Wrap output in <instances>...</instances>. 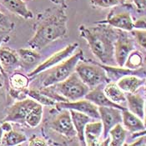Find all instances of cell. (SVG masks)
<instances>
[{"label": "cell", "mask_w": 146, "mask_h": 146, "mask_svg": "<svg viewBox=\"0 0 146 146\" xmlns=\"http://www.w3.org/2000/svg\"><path fill=\"white\" fill-rule=\"evenodd\" d=\"M66 4L49 8L38 14L34 23V35L29 41V46L40 50L50 43L65 37L68 34Z\"/></svg>", "instance_id": "cell-1"}, {"label": "cell", "mask_w": 146, "mask_h": 146, "mask_svg": "<svg viewBox=\"0 0 146 146\" xmlns=\"http://www.w3.org/2000/svg\"><path fill=\"white\" fill-rule=\"evenodd\" d=\"M96 26L80 25L79 34L90 47L92 54L104 65L116 66L114 58V43L119 29L106 23H96Z\"/></svg>", "instance_id": "cell-2"}, {"label": "cell", "mask_w": 146, "mask_h": 146, "mask_svg": "<svg viewBox=\"0 0 146 146\" xmlns=\"http://www.w3.org/2000/svg\"><path fill=\"white\" fill-rule=\"evenodd\" d=\"M82 59H84L83 51L79 50L65 60L44 71H42L33 78L39 80V88L52 86L67 79L73 72H74L76 64Z\"/></svg>", "instance_id": "cell-3"}, {"label": "cell", "mask_w": 146, "mask_h": 146, "mask_svg": "<svg viewBox=\"0 0 146 146\" xmlns=\"http://www.w3.org/2000/svg\"><path fill=\"white\" fill-rule=\"evenodd\" d=\"M74 71L90 90L98 85L110 82L105 70L99 63L94 61L86 62L82 59L76 64Z\"/></svg>", "instance_id": "cell-4"}, {"label": "cell", "mask_w": 146, "mask_h": 146, "mask_svg": "<svg viewBox=\"0 0 146 146\" xmlns=\"http://www.w3.org/2000/svg\"><path fill=\"white\" fill-rule=\"evenodd\" d=\"M56 90L68 101L84 99L90 89L80 79L77 73L73 72L67 79L54 84Z\"/></svg>", "instance_id": "cell-5"}, {"label": "cell", "mask_w": 146, "mask_h": 146, "mask_svg": "<svg viewBox=\"0 0 146 146\" xmlns=\"http://www.w3.org/2000/svg\"><path fill=\"white\" fill-rule=\"evenodd\" d=\"M135 49L134 38L128 34V32L119 31L118 38L114 43V58L119 67H124L129 54Z\"/></svg>", "instance_id": "cell-6"}, {"label": "cell", "mask_w": 146, "mask_h": 146, "mask_svg": "<svg viewBox=\"0 0 146 146\" xmlns=\"http://www.w3.org/2000/svg\"><path fill=\"white\" fill-rule=\"evenodd\" d=\"M38 104V103L33 99L27 98L17 101L9 109L7 116L3 119V121L14 122L22 124H25L26 116Z\"/></svg>", "instance_id": "cell-7"}, {"label": "cell", "mask_w": 146, "mask_h": 146, "mask_svg": "<svg viewBox=\"0 0 146 146\" xmlns=\"http://www.w3.org/2000/svg\"><path fill=\"white\" fill-rule=\"evenodd\" d=\"M55 107L58 110H73L81 112L94 119H100V113L98 106L86 99H80L75 101L57 102Z\"/></svg>", "instance_id": "cell-8"}, {"label": "cell", "mask_w": 146, "mask_h": 146, "mask_svg": "<svg viewBox=\"0 0 146 146\" xmlns=\"http://www.w3.org/2000/svg\"><path fill=\"white\" fill-rule=\"evenodd\" d=\"M58 111H60V113L57 114L56 117L53 119V121L49 124V127L55 132L66 137L67 139H73L77 137L69 110H61Z\"/></svg>", "instance_id": "cell-9"}, {"label": "cell", "mask_w": 146, "mask_h": 146, "mask_svg": "<svg viewBox=\"0 0 146 146\" xmlns=\"http://www.w3.org/2000/svg\"><path fill=\"white\" fill-rule=\"evenodd\" d=\"M78 47H79L78 43H74V44L68 45L67 47H65L64 49L55 53L54 54L49 57L48 59H46L43 63H40L33 71H31L30 73L28 74V77L33 78L34 76L37 75L38 74L41 73L42 71H44L46 69L53 67L58 64L61 63L62 61L65 60L66 58H68V57H70L74 54V52L77 49Z\"/></svg>", "instance_id": "cell-10"}, {"label": "cell", "mask_w": 146, "mask_h": 146, "mask_svg": "<svg viewBox=\"0 0 146 146\" xmlns=\"http://www.w3.org/2000/svg\"><path fill=\"white\" fill-rule=\"evenodd\" d=\"M100 119L103 125L102 139L109 136V132L114 125L122 124V110L113 107H98Z\"/></svg>", "instance_id": "cell-11"}, {"label": "cell", "mask_w": 146, "mask_h": 146, "mask_svg": "<svg viewBox=\"0 0 146 146\" xmlns=\"http://www.w3.org/2000/svg\"><path fill=\"white\" fill-rule=\"evenodd\" d=\"M29 83V77L21 73H13L9 78V84L11 88L10 94L19 100L27 98Z\"/></svg>", "instance_id": "cell-12"}, {"label": "cell", "mask_w": 146, "mask_h": 146, "mask_svg": "<svg viewBox=\"0 0 146 146\" xmlns=\"http://www.w3.org/2000/svg\"><path fill=\"white\" fill-rule=\"evenodd\" d=\"M100 23H106L113 28L124 30L126 32H130L134 27V19L129 12H122L119 13L112 14L111 13L109 14L105 20L100 21Z\"/></svg>", "instance_id": "cell-13"}, {"label": "cell", "mask_w": 146, "mask_h": 146, "mask_svg": "<svg viewBox=\"0 0 146 146\" xmlns=\"http://www.w3.org/2000/svg\"><path fill=\"white\" fill-rule=\"evenodd\" d=\"M104 84H100V85H98V86L91 89L88 92V94L84 96V99L90 100V102H92L93 104H94L98 107L105 106V107L117 108V109H119L121 110H127V108L123 106V105L117 104L111 101L104 94Z\"/></svg>", "instance_id": "cell-14"}, {"label": "cell", "mask_w": 146, "mask_h": 146, "mask_svg": "<svg viewBox=\"0 0 146 146\" xmlns=\"http://www.w3.org/2000/svg\"><path fill=\"white\" fill-rule=\"evenodd\" d=\"M101 67L105 70L106 74L109 79L112 82L118 81L122 77L126 75H136L139 77L145 78V68L141 67L137 69H130L125 67H116V66H111V65H104L99 63Z\"/></svg>", "instance_id": "cell-15"}, {"label": "cell", "mask_w": 146, "mask_h": 146, "mask_svg": "<svg viewBox=\"0 0 146 146\" xmlns=\"http://www.w3.org/2000/svg\"><path fill=\"white\" fill-rule=\"evenodd\" d=\"M17 53L19 58L20 67H22L27 71L29 69H31L30 72L33 71L41 63L40 61L42 59V56L40 55V54L37 52V50H34L31 48H20L17 50Z\"/></svg>", "instance_id": "cell-16"}, {"label": "cell", "mask_w": 146, "mask_h": 146, "mask_svg": "<svg viewBox=\"0 0 146 146\" xmlns=\"http://www.w3.org/2000/svg\"><path fill=\"white\" fill-rule=\"evenodd\" d=\"M103 125L100 120L90 121L84 128V139L86 145L98 146L101 145Z\"/></svg>", "instance_id": "cell-17"}, {"label": "cell", "mask_w": 146, "mask_h": 146, "mask_svg": "<svg viewBox=\"0 0 146 146\" xmlns=\"http://www.w3.org/2000/svg\"><path fill=\"white\" fill-rule=\"evenodd\" d=\"M126 103L128 105L127 110L131 113H135L138 117L145 121V100L139 94L135 93H127Z\"/></svg>", "instance_id": "cell-18"}, {"label": "cell", "mask_w": 146, "mask_h": 146, "mask_svg": "<svg viewBox=\"0 0 146 146\" xmlns=\"http://www.w3.org/2000/svg\"><path fill=\"white\" fill-rule=\"evenodd\" d=\"M0 64L4 73H10L20 66L17 51H13L7 47L0 48Z\"/></svg>", "instance_id": "cell-19"}, {"label": "cell", "mask_w": 146, "mask_h": 146, "mask_svg": "<svg viewBox=\"0 0 146 146\" xmlns=\"http://www.w3.org/2000/svg\"><path fill=\"white\" fill-rule=\"evenodd\" d=\"M68 110L70 113L71 119L77 134V138L79 139V142L82 145H86L85 139H84V128L89 122L92 121V118L81 112H78L73 110Z\"/></svg>", "instance_id": "cell-20"}, {"label": "cell", "mask_w": 146, "mask_h": 146, "mask_svg": "<svg viewBox=\"0 0 146 146\" xmlns=\"http://www.w3.org/2000/svg\"><path fill=\"white\" fill-rule=\"evenodd\" d=\"M122 124L126 130L130 133H139L145 130V124L144 120L128 110H122Z\"/></svg>", "instance_id": "cell-21"}, {"label": "cell", "mask_w": 146, "mask_h": 146, "mask_svg": "<svg viewBox=\"0 0 146 146\" xmlns=\"http://www.w3.org/2000/svg\"><path fill=\"white\" fill-rule=\"evenodd\" d=\"M116 84L126 93H135L145 84V78H140L136 75H126L119 79Z\"/></svg>", "instance_id": "cell-22"}, {"label": "cell", "mask_w": 146, "mask_h": 146, "mask_svg": "<svg viewBox=\"0 0 146 146\" xmlns=\"http://www.w3.org/2000/svg\"><path fill=\"white\" fill-rule=\"evenodd\" d=\"M0 3L9 11L26 19H32L34 17L32 12L27 8L23 0H0Z\"/></svg>", "instance_id": "cell-23"}, {"label": "cell", "mask_w": 146, "mask_h": 146, "mask_svg": "<svg viewBox=\"0 0 146 146\" xmlns=\"http://www.w3.org/2000/svg\"><path fill=\"white\" fill-rule=\"evenodd\" d=\"M104 92L111 101L117 104L122 105L126 103L125 94L124 91H122L118 87V85L116 84V82L110 81L105 84L104 86Z\"/></svg>", "instance_id": "cell-24"}, {"label": "cell", "mask_w": 146, "mask_h": 146, "mask_svg": "<svg viewBox=\"0 0 146 146\" xmlns=\"http://www.w3.org/2000/svg\"><path fill=\"white\" fill-rule=\"evenodd\" d=\"M127 135L128 131L123 126V124H117L114 125L109 132V136L110 138V146L124 145Z\"/></svg>", "instance_id": "cell-25"}, {"label": "cell", "mask_w": 146, "mask_h": 146, "mask_svg": "<svg viewBox=\"0 0 146 146\" xmlns=\"http://www.w3.org/2000/svg\"><path fill=\"white\" fill-rule=\"evenodd\" d=\"M27 141V137L26 135H23V133L18 132L16 130H9L8 132H4L3 138H2V142L1 145L3 146H13L20 145L23 142Z\"/></svg>", "instance_id": "cell-26"}, {"label": "cell", "mask_w": 146, "mask_h": 146, "mask_svg": "<svg viewBox=\"0 0 146 146\" xmlns=\"http://www.w3.org/2000/svg\"><path fill=\"white\" fill-rule=\"evenodd\" d=\"M144 54L139 50H133L127 58L124 67L130 69H137L141 67H145Z\"/></svg>", "instance_id": "cell-27"}, {"label": "cell", "mask_w": 146, "mask_h": 146, "mask_svg": "<svg viewBox=\"0 0 146 146\" xmlns=\"http://www.w3.org/2000/svg\"><path fill=\"white\" fill-rule=\"evenodd\" d=\"M43 118V106L38 104L28 113L25 119V124L30 128H35L40 124Z\"/></svg>", "instance_id": "cell-28"}, {"label": "cell", "mask_w": 146, "mask_h": 146, "mask_svg": "<svg viewBox=\"0 0 146 146\" xmlns=\"http://www.w3.org/2000/svg\"><path fill=\"white\" fill-rule=\"evenodd\" d=\"M28 96H29L31 99L34 100L41 105H46V106H54L56 102L48 97L45 94L38 89H31L29 88L28 91Z\"/></svg>", "instance_id": "cell-29"}, {"label": "cell", "mask_w": 146, "mask_h": 146, "mask_svg": "<svg viewBox=\"0 0 146 146\" xmlns=\"http://www.w3.org/2000/svg\"><path fill=\"white\" fill-rule=\"evenodd\" d=\"M124 2V0H90V3L94 7H99L102 9L122 5Z\"/></svg>", "instance_id": "cell-30"}, {"label": "cell", "mask_w": 146, "mask_h": 146, "mask_svg": "<svg viewBox=\"0 0 146 146\" xmlns=\"http://www.w3.org/2000/svg\"><path fill=\"white\" fill-rule=\"evenodd\" d=\"M131 35L134 37V40L141 48L145 49L146 48V31L145 29H133L131 31Z\"/></svg>", "instance_id": "cell-31"}, {"label": "cell", "mask_w": 146, "mask_h": 146, "mask_svg": "<svg viewBox=\"0 0 146 146\" xmlns=\"http://www.w3.org/2000/svg\"><path fill=\"white\" fill-rule=\"evenodd\" d=\"M29 146H46L48 145V143L45 141L44 139L37 136L33 135L29 140Z\"/></svg>", "instance_id": "cell-32"}, {"label": "cell", "mask_w": 146, "mask_h": 146, "mask_svg": "<svg viewBox=\"0 0 146 146\" xmlns=\"http://www.w3.org/2000/svg\"><path fill=\"white\" fill-rule=\"evenodd\" d=\"M133 27L135 29H146L145 16H144L143 18H140V19L134 21Z\"/></svg>", "instance_id": "cell-33"}, {"label": "cell", "mask_w": 146, "mask_h": 146, "mask_svg": "<svg viewBox=\"0 0 146 146\" xmlns=\"http://www.w3.org/2000/svg\"><path fill=\"white\" fill-rule=\"evenodd\" d=\"M0 25L6 28V29H9L12 27V23L10 22V20L9 19V18L4 15L3 13H2L0 12Z\"/></svg>", "instance_id": "cell-34"}, {"label": "cell", "mask_w": 146, "mask_h": 146, "mask_svg": "<svg viewBox=\"0 0 146 146\" xmlns=\"http://www.w3.org/2000/svg\"><path fill=\"white\" fill-rule=\"evenodd\" d=\"M145 135H142V136H139V139H137V140L135 141L134 143H131V144H127L126 145L129 146H145Z\"/></svg>", "instance_id": "cell-35"}, {"label": "cell", "mask_w": 146, "mask_h": 146, "mask_svg": "<svg viewBox=\"0 0 146 146\" xmlns=\"http://www.w3.org/2000/svg\"><path fill=\"white\" fill-rule=\"evenodd\" d=\"M146 0H133L134 3H135V7L138 9H143L145 10L146 7Z\"/></svg>", "instance_id": "cell-36"}, {"label": "cell", "mask_w": 146, "mask_h": 146, "mask_svg": "<svg viewBox=\"0 0 146 146\" xmlns=\"http://www.w3.org/2000/svg\"><path fill=\"white\" fill-rule=\"evenodd\" d=\"M1 127L3 128L4 132H8V131L13 129H12V125L10 124V122H9V121H3V123L1 125Z\"/></svg>", "instance_id": "cell-37"}, {"label": "cell", "mask_w": 146, "mask_h": 146, "mask_svg": "<svg viewBox=\"0 0 146 146\" xmlns=\"http://www.w3.org/2000/svg\"><path fill=\"white\" fill-rule=\"evenodd\" d=\"M65 1L66 0H51V2L56 5H65Z\"/></svg>", "instance_id": "cell-38"}, {"label": "cell", "mask_w": 146, "mask_h": 146, "mask_svg": "<svg viewBox=\"0 0 146 146\" xmlns=\"http://www.w3.org/2000/svg\"><path fill=\"white\" fill-rule=\"evenodd\" d=\"M3 38H0V44H1V42H2V40H3ZM0 75H5V73H4V71L3 70V68L1 67V64H0Z\"/></svg>", "instance_id": "cell-39"}, {"label": "cell", "mask_w": 146, "mask_h": 146, "mask_svg": "<svg viewBox=\"0 0 146 146\" xmlns=\"http://www.w3.org/2000/svg\"><path fill=\"white\" fill-rule=\"evenodd\" d=\"M3 133H4V131H3V128H2V127L0 126V145H1V142H2V138H3Z\"/></svg>", "instance_id": "cell-40"}]
</instances>
